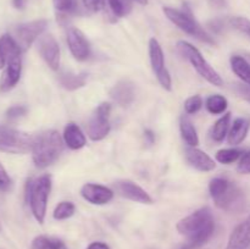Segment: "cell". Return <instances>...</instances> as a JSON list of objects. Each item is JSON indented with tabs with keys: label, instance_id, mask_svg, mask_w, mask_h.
<instances>
[{
	"label": "cell",
	"instance_id": "cell-26",
	"mask_svg": "<svg viewBox=\"0 0 250 249\" xmlns=\"http://www.w3.org/2000/svg\"><path fill=\"white\" fill-rule=\"evenodd\" d=\"M229 122H231V112H226V114L222 115L215 122V124L211 128V132H210V136H211L212 141L220 143V142H222L226 138L229 131Z\"/></svg>",
	"mask_w": 250,
	"mask_h": 249
},
{
	"label": "cell",
	"instance_id": "cell-17",
	"mask_svg": "<svg viewBox=\"0 0 250 249\" xmlns=\"http://www.w3.org/2000/svg\"><path fill=\"white\" fill-rule=\"evenodd\" d=\"M250 247V214L229 234L226 249H248Z\"/></svg>",
	"mask_w": 250,
	"mask_h": 249
},
{
	"label": "cell",
	"instance_id": "cell-15",
	"mask_svg": "<svg viewBox=\"0 0 250 249\" xmlns=\"http://www.w3.org/2000/svg\"><path fill=\"white\" fill-rule=\"evenodd\" d=\"M22 72V58L17 56V58L11 59L6 62L2 72L1 77H0V92L5 93L11 90L15 85L19 83L20 78H21Z\"/></svg>",
	"mask_w": 250,
	"mask_h": 249
},
{
	"label": "cell",
	"instance_id": "cell-10",
	"mask_svg": "<svg viewBox=\"0 0 250 249\" xmlns=\"http://www.w3.org/2000/svg\"><path fill=\"white\" fill-rule=\"evenodd\" d=\"M110 112H111V105L109 103H102L95 109L88 124V136L92 141H103L109 134L111 129L109 121Z\"/></svg>",
	"mask_w": 250,
	"mask_h": 249
},
{
	"label": "cell",
	"instance_id": "cell-20",
	"mask_svg": "<svg viewBox=\"0 0 250 249\" xmlns=\"http://www.w3.org/2000/svg\"><path fill=\"white\" fill-rule=\"evenodd\" d=\"M62 139L66 145L72 150H78L85 145V136L82 132V129L76 124H67L65 129H63Z\"/></svg>",
	"mask_w": 250,
	"mask_h": 249
},
{
	"label": "cell",
	"instance_id": "cell-2",
	"mask_svg": "<svg viewBox=\"0 0 250 249\" xmlns=\"http://www.w3.org/2000/svg\"><path fill=\"white\" fill-rule=\"evenodd\" d=\"M209 192L219 209L227 212H241L246 209V195L234 182L224 177H215L209 183Z\"/></svg>",
	"mask_w": 250,
	"mask_h": 249
},
{
	"label": "cell",
	"instance_id": "cell-35",
	"mask_svg": "<svg viewBox=\"0 0 250 249\" xmlns=\"http://www.w3.org/2000/svg\"><path fill=\"white\" fill-rule=\"evenodd\" d=\"M237 171L239 173H242V175H249L250 173V150L244 153L243 156L239 159Z\"/></svg>",
	"mask_w": 250,
	"mask_h": 249
},
{
	"label": "cell",
	"instance_id": "cell-44",
	"mask_svg": "<svg viewBox=\"0 0 250 249\" xmlns=\"http://www.w3.org/2000/svg\"><path fill=\"white\" fill-rule=\"evenodd\" d=\"M246 58H247V60H248L249 62H250V54H247V55H246Z\"/></svg>",
	"mask_w": 250,
	"mask_h": 249
},
{
	"label": "cell",
	"instance_id": "cell-45",
	"mask_svg": "<svg viewBox=\"0 0 250 249\" xmlns=\"http://www.w3.org/2000/svg\"><path fill=\"white\" fill-rule=\"evenodd\" d=\"M178 249H187V247H186V246H182V247H180V248H178Z\"/></svg>",
	"mask_w": 250,
	"mask_h": 249
},
{
	"label": "cell",
	"instance_id": "cell-13",
	"mask_svg": "<svg viewBox=\"0 0 250 249\" xmlns=\"http://www.w3.org/2000/svg\"><path fill=\"white\" fill-rule=\"evenodd\" d=\"M115 189L121 197L139 204H153V198L146 189L129 180H120L115 182Z\"/></svg>",
	"mask_w": 250,
	"mask_h": 249
},
{
	"label": "cell",
	"instance_id": "cell-38",
	"mask_svg": "<svg viewBox=\"0 0 250 249\" xmlns=\"http://www.w3.org/2000/svg\"><path fill=\"white\" fill-rule=\"evenodd\" d=\"M87 249H110V247L104 242H92Z\"/></svg>",
	"mask_w": 250,
	"mask_h": 249
},
{
	"label": "cell",
	"instance_id": "cell-33",
	"mask_svg": "<svg viewBox=\"0 0 250 249\" xmlns=\"http://www.w3.org/2000/svg\"><path fill=\"white\" fill-rule=\"evenodd\" d=\"M28 109L24 105H14L6 110V117L9 120H17L23 117L27 114Z\"/></svg>",
	"mask_w": 250,
	"mask_h": 249
},
{
	"label": "cell",
	"instance_id": "cell-42",
	"mask_svg": "<svg viewBox=\"0 0 250 249\" xmlns=\"http://www.w3.org/2000/svg\"><path fill=\"white\" fill-rule=\"evenodd\" d=\"M5 65H6V62H5L4 58H2L1 54H0V70H2V68L5 67Z\"/></svg>",
	"mask_w": 250,
	"mask_h": 249
},
{
	"label": "cell",
	"instance_id": "cell-1",
	"mask_svg": "<svg viewBox=\"0 0 250 249\" xmlns=\"http://www.w3.org/2000/svg\"><path fill=\"white\" fill-rule=\"evenodd\" d=\"M177 232L187 239V249H198L204 246L215 231L214 215L210 208L204 207L183 217L176 225Z\"/></svg>",
	"mask_w": 250,
	"mask_h": 249
},
{
	"label": "cell",
	"instance_id": "cell-14",
	"mask_svg": "<svg viewBox=\"0 0 250 249\" xmlns=\"http://www.w3.org/2000/svg\"><path fill=\"white\" fill-rule=\"evenodd\" d=\"M81 195L85 202L93 205H105L114 198V192L110 188L98 183H85L81 188Z\"/></svg>",
	"mask_w": 250,
	"mask_h": 249
},
{
	"label": "cell",
	"instance_id": "cell-7",
	"mask_svg": "<svg viewBox=\"0 0 250 249\" xmlns=\"http://www.w3.org/2000/svg\"><path fill=\"white\" fill-rule=\"evenodd\" d=\"M36 136L0 124V151L7 154H26L32 151Z\"/></svg>",
	"mask_w": 250,
	"mask_h": 249
},
{
	"label": "cell",
	"instance_id": "cell-18",
	"mask_svg": "<svg viewBox=\"0 0 250 249\" xmlns=\"http://www.w3.org/2000/svg\"><path fill=\"white\" fill-rule=\"evenodd\" d=\"M110 97L121 106H128L136 98V87L129 80H121L111 88Z\"/></svg>",
	"mask_w": 250,
	"mask_h": 249
},
{
	"label": "cell",
	"instance_id": "cell-30",
	"mask_svg": "<svg viewBox=\"0 0 250 249\" xmlns=\"http://www.w3.org/2000/svg\"><path fill=\"white\" fill-rule=\"evenodd\" d=\"M76 207L72 202H61L56 205V208L54 209L53 216L55 220H67L75 214Z\"/></svg>",
	"mask_w": 250,
	"mask_h": 249
},
{
	"label": "cell",
	"instance_id": "cell-32",
	"mask_svg": "<svg viewBox=\"0 0 250 249\" xmlns=\"http://www.w3.org/2000/svg\"><path fill=\"white\" fill-rule=\"evenodd\" d=\"M203 106V99L200 95H192L185 102V111L186 114L193 115L197 114Z\"/></svg>",
	"mask_w": 250,
	"mask_h": 249
},
{
	"label": "cell",
	"instance_id": "cell-28",
	"mask_svg": "<svg viewBox=\"0 0 250 249\" xmlns=\"http://www.w3.org/2000/svg\"><path fill=\"white\" fill-rule=\"evenodd\" d=\"M243 150L237 148L221 149V150H219L216 153V160L220 164H224V165H229V164H233L236 161H238L243 156Z\"/></svg>",
	"mask_w": 250,
	"mask_h": 249
},
{
	"label": "cell",
	"instance_id": "cell-41",
	"mask_svg": "<svg viewBox=\"0 0 250 249\" xmlns=\"http://www.w3.org/2000/svg\"><path fill=\"white\" fill-rule=\"evenodd\" d=\"M144 134H146V138L149 139V143H153V142H154V138H155V137H154V133H153V132L149 131V129H148V131H146V133H144Z\"/></svg>",
	"mask_w": 250,
	"mask_h": 249
},
{
	"label": "cell",
	"instance_id": "cell-37",
	"mask_svg": "<svg viewBox=\"0 0 250 249\" xmlns=\"http://www.w3.org/2000/svg\"><path fill=\"white\" fill-rule=\"evenodd\" d=\"M234 90H236V93L239 97L250 103V85L246 84V83L244 84H236Z\"/></svg>",
	"mask_w": 250,
	"mask_h": 249
},
{
	"label": "cell",
	"instance_id": "cell-8",
	"mask_svg": "<svg viewBox=\"0 0 250 249\" xmlns=\"http://www.w3.org/2000/svg\"><path fill=\"white\" fill-rule=\"evenodd\" d=\"M48 27V21L44 19L34 20V21L24 22L14 27L11 36L19 44L22 51H26L31 48L32 44L42 36Z\"/></svg>",
	"mask_w": 250,
	"mask_h": 249
},
{
	"label": "cell",
	"instance_id": "cell-23",
	"mask_svg": "<svg viewBox=\"0 0 250 249\" xmlns=\"http://www.w3.org/2000/svg\"><path fill=\"white\" fill-rule=\"evenodd\" d=\"M180 129L181 136H182L183 141L187 143L188 146H197L199 144V137H198L195 126L193 124L192 120L188 116H186V115L181 117Z\"/></svg>",
	"mask_w": 250,
	"mask_h": 249
},
{
	"label": "cell",
	"instance_id": "cell-24",
	"mask_svg": "<svg viewBox=\"0 0 250 249\" xmlns=\"http://www.w3.org/2000/svg\"><path fill=\"white\" fill-rule=\"evenodd\" d=\"M234 75L238 76L246 84L250 85V62L246 56L233 55L229 60Z\"/></svg>",
	"mask_w": 250,
	"mask_h": 249
},
{
	"label": "cell",
	"instance_id": "cell-29",
	"mask_svg": "<svg viewBox=\"0 0 250 249\" xmlns=\"http://www.w3.org/2000/svg\"><path fill=\"white\" fill-rule=\"evenodd\" d=\"M56 12L62 16H68L77 12L78 0H53Z\"/></svg>",
	"mask_w": 250,
	"mask_h": 249
},
{
	"label": "cell",
	"instance_id": "cell-5",
	"mask_svg": "<svg viewBox=\"0 0 250 249\" xmlns=\"http://www.w3.org/2000/svg\"><path fill=\"white\" fill-rule=\"evenodd\" d=\"M163 11L164 14H165V16L167 17L175 26H177L181 31L189 34L193 38L198 39V41L203 42V43L211 44V45L215 44L214 38H212V37L203 28L202 24L194 19L193 14L190 12V10H178L173 9V7L165 6L163 9Z\"/></svg>",
	"mask_w": 250,
	"mask_h": 249
},
{
	"label": "cell",
	"instance_id": "cell-19",
	"mask_svg": "<svg viewBox=\"0 0 250 249\" xmlns=\"http://www.w3.org/2000/svg\"><path fill=\"white\" fill-rule=\"evenodd\" d=\"M103 9L110 20L116 21L117 19L128 16L133 9V4L132 0H103Z\"/></svg>",
	"mask_w": 250,
	"mask_h": 249
},
{
	"label": "cell",
	"instance_id": "cell-6",
	"mask_svg": "<svg viewBox=\"0 0 250 249\" xmlns=\"http://www.w3.org/2000/svg\"><path fill=\"white\" fill-rule=\"evenodd\" d=\"M177 49L182 54L183 58L188 60V62L193 66V68L205 81H208L210 84L215 85V87H222L224 81H222L221 76L208 62L207 59L203 56V54L194 45H192V44L186 41H180L177 43Z\"/></svg>",
	"mask_w": 250,
	"mask_h": 249
},
{
	"label": "cell",
	"instance_id": "cell-25",
	"mask_svg": "<svg viewBox=\"0 0 250 249\" xmlns=\"http://www.w3.org/2000/svg\"><path fill=\"white\" fill-rule=\"evenodd\" d=\"M31 249H68L60 238L41 234L32 241Z\"/></svg>",
	"mask_w": 250,
	"mask_h": 249
},
{
	"label": "cell",
	"instance_id": "cell-16",
	"mask_svg": "<svg viewBox=\"0 0 250 249\" xmlns=\"http://www.w3.org/2000/svg\"><path fill=\"white\" fill-rule=\"evenodd\" d=\"M186 160L192 167L200 172H210L216 167L214 159L197 146H188L186 149Z\"/></svg>",
	"mask_w": 250,
	"mask_h": 249
},
{
	"label": "cell",
	"instance_id": "cell-3",
	"mask_svg": "<svg viewBox=\"0 0 250 249\" xmlns=\"http://www.w3.org/2000/svg\"><path fill=\"white\" fill-rule=\"evenodd\" d=\"M63 144L62 137L55 129H49L36 136L32 148L34 165L38 168H45L55 163L62 153Z\"/></svg>",
	"mask_w": 250,
	"mask_h": 249
},
{
	"label": "cell",
	"instance_id": "cell-39",
	"mask_svg": "<svg viewBox=\"0 0 250 249\" xmlns=\"http://www.w3.org/2000/svg\"><path fill=\"white\" fill-rule=\"evenodd\" d=\"M208 1L212 7H216V9H221L226 5V0H208Z\"/></svg>",
	"mask_w": 250,
	"mask_h": 249
},
{
	"label": "cell",
	"instance_id": "cell-11",
	"mask_svg": "<svg viewBox=\"0 0 250 249\" xmlns=\"http://www.w3.org/2000/svg\"><path fill=\"white\" fill-rule=\"evenodd\" d=\"M66 41H67L68 49L76 60L84 61L89 58V42L81 29L76 28V27H70L66 33Z\"/></svg>",
	"mask_w": 250,
	"mask_h": 249
},
{
	"label": "cell",
	"instance_id": "cell-9",
	"mask_svg": "<svg viewBox=\"0 0 250 249\" xmlns=\"http://www.w3.org/2000/svg\"><path fill=\"white\" fill-rule=\"evenodd\" d=\"M149 59H150V65L154 75L161 87L166 90L172 89V81H171L170 72L165 66V56H164L163 48L155 38H151L149 41Z\"/></svg>",
	"mask_w": 250,
	"mask_h": 249
},
{
	"label": "cell",
	"instance_id": "cell-21",
	"mask_svg": "<svg viewBox=\"0 0 250 249\" xmlns=\"http://www.w3.org/2000/svg\"><path fill=\"white\" fill-rule=\"evenodd\" d=\"M250 128V121L246 117H238L233 121V124L229 128L227 134V142L231 145H239L248 136Z\"/></svg>",
	"mask_w": 250,
	"mask_h": 249
},
{
	"label": "cell",
	"instance_id": "cell-31",
	"mask_svg": "<svg viewBox=\"0 0 250 249\" xmlns=\"http://www.w3.org/2000/svg\"><path fill=\"white\" fill-rule=\"evenodd\" d=\"M229 24L231 27H233L234 29L237 31L242 32L243 34L248 36L250 38V20L246 19V17H241V16H236V17H231L229 20Z\"/></svg>",
	"mask_w": 250,
	"mask_h": 249
},
{
	"label": "cell",
	"instance_id": "cell-34",
	"mask_svg": "<svg viewBox=\"0 0 250 249\" xmlns=\"http://www.w3.org/2000/svg\"><path fill=\"white\" fill-rule=\"evenodd\" d=\"M12 188V180L0 163V192H9Z\"/></svg>",
	"mask_w": 250,
	"mask_h": 249
},
{
	"label": "cell",
	"instance_id": "cell-40",
	"mask_svg": "<svg viewBox=\"0 0 250 249\" xmlns=\"http://www.w3.org/2000/svg\"><path fill=\"white\" fill-rule=\"evenodd\" d=\"M12 6L17 10H22L26 6V0H12Z\"/></svg>",
	"mask_w": 250,
	"mask_h": 249
},
{
	"label": "cell",
	"instance_id": "cell-22",
	"mask_svg": "<svg viewBox=\"0 0 250 249\" xmlns=\"http://www.w3.org/2000/svg\"><path fill=\"white\" fill-rule=\"evenodd\" d=\"M59 82L67 90H76L82 88L87 82L85 73H73L71 71H63L59 75Z\"/></svg>",
	"mask_w": 250,
	"mask_h": 249
},
{
	"label": "cell",
	"instance_id": "cell-43",
	"mask_svg": "<svg viewBox=\"0 0 250 249\" xmlns=\"http://www.w3.org/2000/svg\"><path fill=\"white\" fill-rule=\"evenodd\" d=\"M133 1L138 2V4H141V5H146V4H148V0H133Z\"/></svg>",
	"mask_w": 250,
	"mask_h": 249
},
{
	"label": "cell",
	"instance_id": "cell-36",
	"mask_svg": "<svg viewBox=\"0 0 250 249\" xmlns=\"http://www.w3.org/2000/svg\"><path fill=\"white\" fill-rule=\"evenodd\" d=\"M82 2L90 12H97L103 9V0H82Z\"/></svg>",
	"mask_w": 250,
	"mask_h": 249
},
{
	"label": "cell",
	"instance_id": "cell-12",
	"mask_svg": "<svg viewBox=\"0 0 250 249\" xmlns=\"http://www.w3.org/2000/svg\"><path fill=\"white\" fill-rule=\"evenodd\" d=\"M38 51L42 59L45 61V63L51 70H59L61 60L60 46L51 34H45V36L41 37L38 42Z\"/></svg>",
	"mask_w": 250,
	"mask_h": 249
},
{
	"label": "cell",
	"instance_id": "cell-27",
	"mask_svg": "<svg viewBox=\"0 0 250 249\" xmlns=\"http://www.w3.org/2000/svg\"><path fill=\"white\" fill-rule=\"evenodd\" d=\"M205 105H207V109L210 114L221 115L226 111L227 106H229V102H227L224 95L214 94L208 98Z\"/></svg>",
	"mask_w": 250,
	"mask_h": 249
},
{
	"label": "cell",
	"instance_id": "cell-4",
	"mask_svg": "<svg viewBox=\"0 0 250 249\" xmlns=\"http://www.w3.org/2000/svg\"><path fill=\"white\" fill-rule=\"evenodd\" d=\"M51 192V177L45 173L29 180L26 187V200L38 224H43L46 215L49 194Z\"/></svg>",
	"mask_w": 250,
	"mask_h": 249
}]
</instances>
